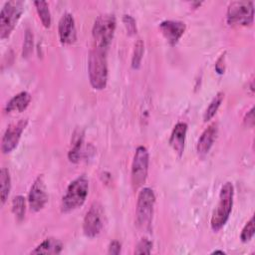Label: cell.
Returning a JSON list of instances; mask_svg holds the SVG:
<instances>
[{
  "label": "cell",
  "mask_w": 255,
  "mask_h": 255,
  "mask_svg": "<svg viewBox=\"0 0 255 255\" xmlns=\"http://www.w3.org/2000/svg\"><path fill=\"white\" fill-rule=\"evenodd\" d=\"M63 249V244L60 240L49 237L42 241L30 254H60Z\"/></svg>",
  "instance_id": "obj_17"
},
{
  "label": "cell",
  "mask_w": 255,
  "mask_h": 255,
  "mask_svg": "<svg viewBox=\"0 0 255 255\" xmlns=\"http://www.w3.org/2000/svg\"><path fill=\"white\" fill-rule=\"evenodd\" d=\"M122 250V245L119 241L114 240L109 244V249H108V253L109 254H114V255H118L121 253Z\"/></svg>",
  "instance_id": "obj_28"
},
{
  "label": "cell",
  "mask_w": 255,
  "mask_h": 255,
  "mask_svg": "<svg viewBox=\"0 0 255 255\" xmlns=\"http://www.w3.org/2000/svg\"><path fill=\"white\" fill-rule=\"evenodd\" d=\"M116 17L111 13H104L95 20L92 34L96 48L107 52L116 31Z\"/></svg>",
  "instance_id": "obj_4"
},
{
  "label": "cell",
  "mask_w": 255,
  "mask_h": 255,
  "mask_svg": "<svg viewBox=\"0 0 255 255\" xmlns=\"http://www.w3.org/2000/svg\"><path fill=\"white\" fill-rule=\"evenodd\" d=\"M31 102V95L28 92H20L19 94L15 95L5 107L6 113L18 112L21 113L27 109Z\"/></svg>",
  "instance_id": "obj_16"
},
{
  "label": "cell",
  "mask_w": 255,
  "mask_h": 255,
  "mask_svg": "<svg viewBox=\"0 0 255 255\" xmlns=\"http://www.w3.org/2000/svg\"><path fill=\"white\" fill-rule=\"evenodd\" d=\"M234 187L229 181L225 182L220 189L217 205L213 211L210 225L214 232L219 231L227 222L233 206Z\"/></svg>",
  "instance_id": "obj_1"
},
{
  "label": "cell",
  "mask_w": 255,
  "mask_h": 255,
  "mask_svg": "<svg viewBox=\"0 0 255 255\" xmlns=\"http://www.w3.org/2000/svg\"><path fill=\"white\" fill-rule=\"evenodd\" d=\"M107 52L98 48L91 50L88 62V73L90 84L95 90H103L108 83Z\"/></svg>",
  "instance_id": "obj_2"
},
{
  "label": "cell",
  "mask_w": 255,
  "mask_h": 255,
  "mask_svg": "<svg viewBox=\"0 0 255 255\" xmlns=\"http://www.w3.org/2000/svg\"><path fill=\"white\" fill-rule=\"evenodd\" d=\"M148 162L149 154L146 147L143 145L137 146L132 158L130 171L131 185L134 190L140 188L144 184L147 177Z\"/></svg>",
  "instance_id": "obj_8"
},
{
  "label": "cell",
  "mask_w": 255,
  "mask_h": 255,
  "mask_svg": "<svg viewBox=\"0 0 255 255\" xmlns=\"http://www.w3.org/2000/svg\"><path fill=\"white\" fill-rule=\"evenodd\" d=\"M32 50H33V33L28 28V29H26V32H25L23 49H22V56L24 58L29 57L30 54L32 53Z\"/></svg>",
  "instance_id": "obj_25"
},
{
  "label": "cell",
  "mask_w": 255,
  "mask_h": 255,
  "mask_svg": "<svg viewBox=\"0 0 255 255\" xmlns=\"http://www.w3.org/2000/svg\"><path fill=\"white\" fill-rule=\"evenodd\" d=\"M225 254V252L224 251H222V250H214L211 254Z\"/></svg>",
  "instance_id": "obj_31"
},
{
  "label": "cell",
  "mask_w": 255,
  "mask_h": 255,
  "mask_svg": "<svg viewBox=\"0 0 255 255\" xmlns=\"http://www.w3.org/2000/svg\"><path fill=\"white\" fill-rule=\"evenodd\" d=\"M12 212L18 221H21L25 217L26 212V200L22 195H17L12 200Z\"/></svg>",
  "instance_id": "obj_22"
},
{
  "label": "cell",
  "mask_w": 255,
  "mask_h": 255,
  "mask_svg": "<svg viewBox=\"0 0 255 255\" xmlns=\"http://www.w3.org/2000/svg\"><path fill=\"white\" fill-rule=\"evenodd\" d=\"M83 133L82 132H78V134H76V136H74V139H73V145L68 153V157H69V160L71 162H78L80 160V157H81V150H82V147H83Z\"/></svg>",
  "instance_id": "obj_20"
},
{
  "label": "cell",
  "mask_w": 255,
  "mask_h": 255,
  "mask_svg": "<svg viewBox=\"0 0 255 255\" xmlns=\"http://www.w3.org/2000/svg\"><path fill=\"white\" fill-rule=\"evenodd\" d=\"M186 26L181 21L165 20L159 24V30L170 46H175L182 35L184 34Z\"/></svg>",
  "instance_id": "obj_13"
},
{
  "label": "cell",
  "mask_w": 255,
  "mask_h": 255,
  "mask_svg": "<svg viewBox=\"0 0 255 255\" xmlns=\"http://www.w3.org/2000/svg\"><path fill=\"white\" fill-rule=\"evenodd\" d=\"M152 248V243L147 238H141L134 250L135 254H149Z\"/></svg>",
  "instance_id": "obj_26"
},
{
  "label": "cell",
  "mask_w": 255,
  "mask_h": 255,
  "mask_svg": "<svg viewBox=\"0 0 255 255\" xmlns=\"http://www.w3.org/2000/svg\"><path fill=\"white\" fill-rule=\"evenodd\" d=\"M28 202L30 209L34 212L42 210L48 202V194L46 191V184L43 175H39L31 185Z\"/></svg>",
  "instance_id": "obj_10"
},
{
  "label": "cell",
  "mask_w": 255,
  "mask_h": 255,
  "mask_svg": "<svg viewBox=\"0 0 255 255\" xmlns=\"http://www.w3.org/2000/svg\"><path fill=\"white\" fill-rule=\"evenodd\" d=\"M34 5L36 7L38 16L45 28H50L52 18H51V13L49 9V5L45 1H35Z\"/></svg>",
  "instance_id": "obj_19"
},
{
  "label": "cell",
  "mask_w": 255,
  "mask_h": 255,
  "mask_svg": "<svg viewBox=\"0 0 255 255\" xmlns=\"http://www.w3.org/2000/svg\"><path fill=\"white\" fill-rule=\"evenodd\" d=\"M11 189V177L9 170L6 167H2L0 171V198L1 204L3 205L9 195Z\"/></svg>",
  "instance_id": "obj_18"
},
{
  "label": "cell",
  "mask_w": 255,
  "mask_h": 255,
  "mask_svg": "<svg viewBox=\"0 0 255 255\" xmlns=\"http://www.w3.org/2000/svg\"><path fill=\"white\" fill-rule=\"evenodd\" d=\"M223 99H224V94L222 92H219L216 94V96L212 99V101L210 102V104L208 105V107L204 112V115H203L204 122L210 121L215 116L219 107L221 106V103L223 102Z\"/></svg>",
  "instance_id": "obj_21"
},
{
  "label": "cell",
  "mask_w": 255,
  "mask_h": 255,
  "mask_svg": "<svg viewBox=\"0 0 255 255\" xmlns=\"http://www.w3.org/2000/svg\"><path fill=\"white\" fill-rule=\"evenodd\" d=\"M89 180L85 175L75 178L67 187L66 193L62 198L61 208L63 212H71L81 207L88 196Z\"/></svg>",
  "instance_id": "obj_3"
},
{
  "label": "cell",
  "mask_w": 255,
  "mask_h": 255,
  "mask_svg": "<svg viewBox=\"0 0 255 255\" xmlns=\"http://www.w3.org/2000/svg\"><path fill=\"white\" fill-rule=\"evenodd\" d=\"M104 227V210L99 202H94L87 211L83 221L84 234L89 238L98 236Z\"/></svg>",
  "instance_id": "obj_9"
},
{
  "label": "cell",
  "mask_w": 255,
  "mask_h": 255,
  "mask_svg": "<svg viewBox=\"0 0 255 255\" xmlns=\"http://www.w3.org/2000/svg\"><path fill=\"white\" fill-rule=\"evenodd\" d=\"M254 217H251L250 220L245 224V226L243 227L241 234H240V239L243 243H247L249 242L253 236H254Z\"/></svg>",
  "instance_id": "obj_24"
},
{
  "label": "cell",
  "mask_w": 255,
  "mask_h": 255,
  "mask_svg": "<svg viewBox=\"0 0 255 255\" xmlns=\"http://www.w3.org/2000/svg\"><path fill=\"white\" fill-rule=\"evenodd\" d=\"M217 132H218V128H217L216 123L210 125L202 132V134L200 135V137L197 141V145H196V151L200 157H204L209 152L210 148L212 147V145L216 139Z\"/></svg>",
  "instance_id": "obj_14"
},
{
  "label": "cell",
  "mask_w": 255,
  "mask_h": 255,
  "mask_svg": "<svg viewBox=\"0 0 255 255\" xmlns=\"http://www.w3.org/2000/svg\"><path fill=\"white\" fill-rule=\"evenodd\" d=\"M27 124H28V121L26 119L25 120L23 119L17 122L16 124L10 125L7 128L1 142V150L3 153H9L16 148L21 138L22 132L27 127Z\"/></svg>",
  "instance_id": "obj_11"
},
{
  "label": "cell",
  "mask_w": 255,
  "mask_h": 255,
  "mask_svg": "<svg viewBox=\"0 0 255 255\" xmlns=\"http://www.w3.org/2000/svg\"><path fill=\"white\" fill-rule=\"evenodd\" d=\"M123 22L126 27V30L128 35H134L136 34V23L135 20L130 16V15H124L123 17Z\"/></svg>",
  "instance_id": "obj_27"
},
{
  "label": "cell",
  "mask_w": 255,
  "mask_h": 255,
  "mask_svg": "<svg viewBox=\"0 0 255 255\" xmlns=\"http://www.w3.org/2000/svg\"><path fill=\"white\" fill-rule=\"evenodd\" d=\"M143 43L141 40H137V42L134 44V49H133V54L131 57V67L133 69H138L141 64V59L143 56Z\"/></svg>",
  "instance_id": "obj_23"
},
{
  "label": "cell",
  "mask_w": 255,
  "mask_h": 255,
  "mask_svg": "<svg viewBox=\"0 0 255 255\" xmlns=\"http://www.w3.org/2000/svg\"><path fill=\"white\" fill-rule=\"evenodd\" d=\"M186 132L187 125L185 123H177L174 126L169 137V144L178 157H180L183 154Z\"/></svg>",
  "instance_id": "obj_15"
},
{
  "label": "cell",
  "mask_w": 255,
  "mask_h": 255,
  "mask_svg": "<svg viewBox=\"0 0 255 255\" xmlns=\"http://www.w3.org/2000/svg\"><path fill=\"white\" fill-rule=\"evenodd\" d=\"M252 1H233L228 5L226 20L230 26H249L253 23Z\"/></svg>",
  "instance_id": "obj_7"
},
{
  "label": "cell",
  "mask_w": 255,
  "mask_h": 255,
  "mask_svg": "<svg viewBox=\"0 0 255 255\" xmlns=\"http://www.w3.org/2000/svg\"><path fill=\"white\" fill-rule=\"evenodd\" d=\"M224 61H225V53L222 54V55L218 58V60H217V62H216V64H215V70H216V72H217L218 74H220V75H222V74L224 73V71H225V64H224Z\"/></svg>",
  "instance_id": "obj_29"
},
{
  "label": "cell",
  "mask_w": 255,
  "mask_h": 255,
  "mask_svg": "<svg viewBox=\"0 0 255 255\" xmlns=\"http://www.w3.org/2000/svg\"><path fill=\"white\" fill-rule=\"evenodd\" d=\"M58 34L62 44L71 45L76 42L77 30L72 14L65 13L62 15L58 24Z\"/></svg>",
  "instance_id": "obj_12"
},
{
  "label": "cell",
  "mask_w": 255,
  "mask_h": 255,
  "mask_svg": "<svg viewBox=\"0 0 255 255\" xmlns=\"http://www.w3.org/2000/svg\"><path fill=\"white\" fill-rule=\"evenodd\" d=\"M155 195L151 188L140 189L136 201V224L142 230H149L152 222Z\"/></svg>",
  "instance_id": "obj_5"
},
{
  "label": "cell",
  "mask_w": 255,
  "mask_h": 255,
  "mask_svg": "<svg viewBox=\"0 0 255 255\" xmlns=\"http://www.w3.org/2000/svg\"><path fill=\"white\" fill-rule=\"evenodd\" d=\"M244 123L248 126V127H252L254 124V108L252 107L246 114L245 118H244Z\"/></svg>",
  "instance_id": "obj_30"
},
{
  "label": "cell",
  "mask_w": 255,
  "mask_h": 255,
  "mask_svg": "<svg viewBox=\"0 0 255 255\" xmlns=\"http://www.w3.org/2000/svg\"><path fill=\"white\" fill-rule=\"evenodd\" d=\"M24 4L22 1H8L4 4L0 13V38H8L17 25L22 13Z\"/></svg>",
  "instance_id": "obj_6"
}]
</instances>
